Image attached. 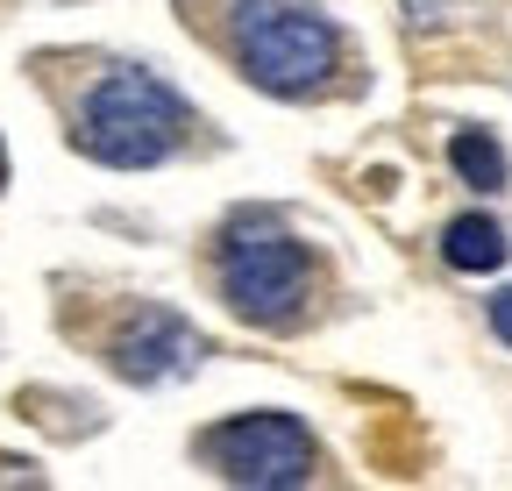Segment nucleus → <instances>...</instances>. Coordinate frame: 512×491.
<instances>
[{
  "mask_svg": "<svg viewBox=\"0 0 512 491\" xmlns=\"http://www.w3.org/2000/svg\"><path fill=\"white\" fill-rule=\"evenodd\" d=\"M178 136H185V107H178V93H171L157 72H143V65L107 72V79L93 86L86 114H79L86 157H100V164H114V171H143V164L171 157Z\"/></svg>",
  "mask_w": 512,
  "mask_h": 491,
  "instance_id": "obj_1",
  "label": "nucleus"
},
{
  "mask_svg": "<svg viewBox=\"0 0 512 491\" xmlns=\"http://www.w3.org/2000/svg\"><path fill=\"white\" fill-rule=\"evenodd\" d=\"M235 50L264 93H306L335 72V22L320 0H242Z\"/></svg>",
  "mask_w": 512,
  "mask_h": 491,
  "instance_id": "obj_2",
  "label": "nucleus"
},
{
  "mask_svg": "<svg viewBox=\"0 0 512 491\" xmlns=\"http://www.w3.org/2000/svg\"><path fill=\"white\" fill-rule=\"evenodd\" d=\"M221 292L256 328H292L306 306V250L264 214H242L221 235Z\"/></svg>",
  "mask_w": 512,
  "mask_h": 491,
  "instance_id": "obj_3",
  "label": "nucleus"
},
{
  "mask_svg": "<svg viewBox=\"0 0 512 491\" xmlns=\"http://www.w3.org/2000/svg\"><path fill=\"white\" fill-rule=\"evenodd\" d=\"M207 463L249 491H292L313 477V442L292 413H235L207 435Z\"/></svg>",
  "mask_w": 512,
  "mask_h": 491,
  "instance_id": "obj_4",
  "label": "nucleus"
},
{
  "mask_svg": "<svg viewBox=\"0 0 512 491\" xmlns=\"http://www.w3.org/2000/svg\"><path fill=\"white\" fill-rule=\"evenodd\" d=\"M200 349L207 342H200L192 321H178L171 306H143V314L114 335V371L128 385H164V378H185L192 363H200Z\"/></svg>",
  "mask_w": 512,
  "mask_h": 491,
  "instance_id": "obj_5",
  "label": "nucleus"
},
{
  "mask_svg": "<svg viewBox=\"0 0 512 491\" xmlns=\"http://www.w3.org/2000/svg\"><path fill=\"white\" fill-rule=\"evenodd\" d=\"M441 257H448V271H498V264L512 257V242H505V228H498V221L463 214V221H448Z\"/></svg>",
  "mask_w": 512,
  "mask_h": 491,
  "instance_id": "obj_6",
  "label": "nucleus"
},
{
  "mask_svg": "<svg viewBox=\"0 0 512 491\" xmlns=\"http://www.w3.org/2000/svg\"><path fill=\"white\" fill-rule=\"evenodd\" d=\"M448 164H456V178L477 186V193H505V178H512V164H505L491 129H456L448 136Z\"/></svg>",
  "mask_w": 512,
  "mask_h": 491,
  "instance_id": "obj_7",
  "label": "nucleus"
},
{
  "mask_svg": "<svg viewBox=\"0 0 512 491\" xmlns=\"http://www.w3.org/2000/svg\"><path fill=\"white\" fill-rule=\"evenodd\" d=\"M491 328H498V342H512V292L491 299Z\"/></svg>",
  "mask_w": 512,
  "mask_h": 491,
  "instance_id": "obj_8",
  "label": "nucleus"
},
{
  "mask_svg": "<svg viewBox=\"0 0 512 491\" xmlns=\"http://www.w3.org/2000/svg\"><path fill=\"white\" fill-rule=\"evenodd\" d=\"M0 186H8V150H0Z\"/></svg>",
  "mask_w": 512,
  "mask_h": 491,
  "instance_id": "obj_9",
  "label": "nucleus"
}]
</instances>
